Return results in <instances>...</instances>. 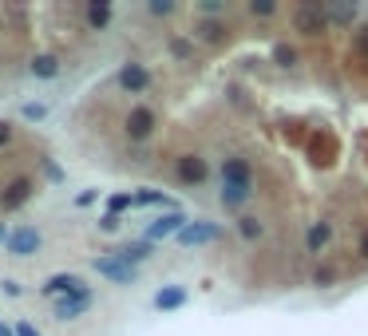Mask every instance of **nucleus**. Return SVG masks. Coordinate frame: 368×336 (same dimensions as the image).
I'll return each mask as SVG.
<instances>
[{
    "mask_svg": "<svg viewBox=\"0 0 368 336\" xmlns=\"http://www.w3.org/2000/svg\"><path fill=\"white\" fill-rule=\"evenodd\" d=\"M91 202H95V194H91V190H84V194H76V206H91Z\"/></svg>",
    "mask_w": 368,
    "mask_h": 336,
    "instance_id": "obj_31",
    "label": "nucleus"
},
{
    "mask_svg": "<svg viewBox=\"0 0 368 336\" xmlns=\"http://www.w3.org/2000/svg\"><path fill=\"white\" fill-rule=\"evenodd\" d=\"M333 238V225L329 222H317L313 230H309V238H305V250L309 253H317V250H325V242Z\"/></svg>",
    "mask_w": 368,
    "mask_h": 336,
    "instance_id": "obj_16",
    "label": "nucleus"
},
{
    "mask_svg": "<svg viewBox=\"0 0 368 336\" xmlns=\"http://www.w3.org/2000/svg\"><path fill=\"white\" fill-rule=\"evenodd\" d=\"M254 194V170H249V158H226L222 163V206L226 210H242L246 198Z\"/></svg>",
    "mask_w": 368,
    "mask_h": 336,
    "instance_id": "obj_1",
    "label": "nucleus"
},
{
    "mask_svg": "<svg viewBox=\"0 0 368 336\" xmlns=\"http://www.w3.org/2000/svg\"><path fill=\"white\" fill-rule=\"evenodd\" d=\"M127 135L135 138V143H143V138L154 135V115L146 111V107H135V111L127 115Z\"/></svg>",
    "mask_w": 368,
    "mask_h": 336,
    "instance_id": "obj_9",
    "label": "nucleus"
},
{
    "mask_svg": "<svg viewBox=\"0 0 368 336\" xmlns=\"http://www.w3.org/2000/svg\"><path fill=\"white\" fill-rule=\"evenodd\" d=\"M0 293H4V297H20L24 289H20V285L12 281V277H4V281H0Z\"/></svg>",
    "mask_w": 368,
    "mask_h": 336,
    "instance_id": "obj_26",
    "label": "nucleus"
},
{
    "mask_svg": "<svg viewBox=\"0 0 368 336\" xmlns=\"http://www.w3.org/2000/svg\"><path fill=\"white\" fill-rule=\"evenodd\" d=\"M151 12H154V16H166V12H171V4H166V0H154Z\"/></svg>",
    "mask_w": 368,
    "mask_h": 336,
    "instance_id": "obj_30",
    "label": "nucleus"
},
{
    "mask_svg": "<svg viewBox=\"0 0 368 336\" xmlns=\"http://www.w3.org/2000/svg\"><path fill=\"white\" fill-rule=\"evenodd\" d=\"M28 198H32V182H28V178H16V182H9V190L0 194V202H4V206H9V210L24 206Z\"/></svg>",
    "mask_w": 368,
    "mask_h": 336,
    "instance_id": "obj_12",
    "label": "nucleus"
},
{
    "mask_svg": "<svg viewBox=\"0 0 368 336\" xmlns=\"http://www.w3.org/2000/svg\"><path fill=\"white\" fill-rule=\"evenodd\" d=\"M12 336H40V328L28 325V320H16V325H12Z\"/></svg>",
    "mask_w": 368,
    "mask_h": 336,
    "instance_id": "obj_24",
    "label": "nucleus"
},
{
    "mask_svg": "<svg viewBox=\"0 0 368 336\" xmlns=\"http://www.w3.org/2000/svg\"><path fill=\"white\" fill-rule=\"evenodd\" d=\"M151 253H154V245L146 242V238H139V242L123 245V250L115 253V258H119V261H127V265H135V269H139V261H146V258H151Z\"/></svg>",
    "mask_w": 368,
    "mask_h": 336,
    "instance_id": "obj_13",
    "label": "nucleus"
},
{
    "mask_svg": "<svg viewBox=\"0 0 368 336\" xmlns=\"http://www.w3.org/2000/svg\"><path fill=\"white\" fill-rule=\"evenodd\" d=\"M249 12H254V16H274L277 0H254V4H249Z\"/></svg>",
    "mask_w": 368,
    "mask_h": 336,
    "instance_id": "obj_22",
    "label": "nucleus"
},
{
    "mask_svg": "<svg viewBox=\"0 0 368 336\" xmlns=\"http://www.w3.org/2000/svg\"><path fill=\"white\" fill-rule=\"evenodd\" d=\"M119 87H123V91H131V95H139V91H146V87H151V76H146L143 63H123Z\"/></svg>",
    "mask_w": 368,
    "mask_h": 336,
    "instance_id": "obj_8",
    "label": "nucleus"
},
{
    "mask_svg": "<svg viewBox=\"0 0 368 336\" xmlns=\"http://www.w3.org/2000/svg\"><path fill=\"white\" fill-rule=\"evenodd\" d=\"M325 12L317 9V4H301L297 9V16H293V24L301 28V32H321V28H325Z\"/></svg>",
    "mask_w": 368,
    "mask_h": 336,
    "instance_id": "obj_11",
    "label": "nucleus"
},
{
    "mask_svg": "<svg viewBox=\"0 0 368 336\" xmlns=\"http://www.w3.org/2000/svg\"><path fill=\"white\" fill-rule=\"evenodd\" d=\"M4 245H9L12 258H32V253L44 245V238H40V230H36V225H20V230L9 233V242H4Z\"/></svg>",
    "mask_w": 368,
    "mask_h": 336,
    "instance_id": "obj_5",
    "label": "nucleus"
},
{
    "mask_svg": "<svg viewBox=\"0 0 368 336\" xmlns=\"http://www.w3.org/2000/svg\"><path fill=\"white\" fill-rule=\"evenodd\" d=\"M174 174H179V182H187V186H202V182L210 178V166L198 155H182L179 163H174Z\"/></svg>",
    "mask_w": 368,
    "mask_h": 336,
    "instance_id": "obj_6",
    "label": "nucleus"
},
{
    "mask_svg": "<svg viewBox=\"0 0 368 336\" xmlns=\"http://www.w3.org/2000/svg\"><path fill=\"white\" fill-rule=\"evenodd\" d=\"M360 258L368 261V233H364V238H360Z\"/></svg>",
    "mask_w": 368,
    "mask_h": 336,
    "instance_id": "obj_34",
    "label": "nucleus"
},
{
    "mask_svg": "<svg viewBox=\"0 0 368 336\" xmlns=\"http://www.w3.org/2000/svg\"><path fill=\"white\" fill-rule=\"evenodd\" d=\"M9 135H12V131H9V123H0V147L9 143Z\"/></svg>",
    "mask_w": 368,
    "mask_h": 336,
    "instance_id": "obj_33",
    "label": "nucleus"
},
{
    "mask_svg": "<svg viewBox=\"0 0 368 336\" xmlns=\"http://www.w3.org/2000/svg\"><path fill=\"white\" fill-rule=\"evenodd\" d=\"M325 16H329V20H337V24H349V20H352V16H357V12H352V9H349V4H341V9H337V4H333V9H329V12H325Z\"/></svg>",
    "mask_w": 368,
    "mask_h": 336,
    "instance_id": "obj_23",
    "label": "nucleus"
},
{
    "mask_svg": "<svg viewBox=\"0 0 368 336\" xmlns=\"http://www.w3.org/2000/svg\"><path fill=\"white\" fill-rule=\"evenodd\" d=\"M238 230H242V238H249V242H257V238H262V222H257V218H242Z\"/></svg>",
    "mask_w": 368,
    "mask_h": 336,
    "instance_id": "obj_20",
    "label": "nucleus"
},
{
    "mask_svg": "<svg viewBox=\"0 0 368 336\" xmlns=\"http://www.w3.org/2000/svg\"><path fill=\"white\" fill-rule=\"evenodd\" d=\"M87 285L84 277L76 273H51L48 281H44V297H51V301H64V297H84Z\"/></svg>",
    "mask_w": 368,
    "mask_h": 336,
    "instance_id": "obj_2",
    "label": "nucleus"
},
{
    "mask_svg": "<svg viewBox=\"0 0 368 336\" xmlns=\"http://www.w3.org/2000/svg\"><path fill=\"white\" fill-rule=\"evenodd\" d=\"M32 76L36 79H56V76H60V60H56V56H36V60H32Z\"/></svg>",
    "mask_w": 368,
    "mask_h": 336,
    "instance_id": "obj_17",
    "label": "nucleus"
},
{
    "mask_svg": "<svg viewBox=\"0 0 368 336\" xmlns=\"http://www.w3.org/2000/svg\"><path fill=\"white\" fill-rule=\"evenodd\" d=\"M24 115H28V119H44V107H40V103H28Z\"/></svg>",
    "mask_w": 368,
    "mask_h": 336,
    "instance_id": "obj_29",
    "label": "nucleus"
},
{
    "mask_svg": "<svg viewBox=\"0 0 368 336\" xmlns=\"http://www.w3.org/2000/svg\"><path fill=\"white\" fill-rule=\"evenodd\" d=\"M0 336H12V328H9V325H4V320H0Z\"/></svg>",
    "mask_w": 368,
    "mask_h": 336,
    "instance_id": "obj_35",
    "label": "nucleus"
},
{
    "mask_svg": "<svg viewBox=\"0 0 368 336\" xmlns=\"http://www.w3.org/2000/svg\"><path fill=\"white\" fill-rule=\"evenodd\" d=\"M187 230V214H182V210H174V214H163V218H154L151 225H146V242H163V238H179V233Z\"/></svg>",
    "mask_w": 368,
    "mask_h": 336,
    "instance_id": "obj_3",
    "label": "nucleus"
},
{
    "mask_svg": "<svg viewBox=\"0 0 368 336\" xmlns=\"http://www.w3.org/2000/svg\"><path fill=\"white\" fill-rule=\"evenodd\" d=\"M87 24H91V28H107V24H111V4H103V0H99V4H91V9H87Z\"/></svg>",
    "mask_w": 368,
    "mask_h": 336,
    "instance_id": "obj_18",
    "label": "nucleus"
},
{
    "mask_svg": "<svg viewBox=\"0 0 368 336\" xmlns=\"http://www.w3.org/2000/svg\"><path fill=\"white\" fill-rule=\"evenodd\" d=\"M44 174H48L51 182H64V170H60V166H56V163H51V158H48V163H44Z\"/></svg>",
    "mask_w": 368,
    "mask_h": 336,
    "instance_id": "obj_27",
    "label": "nucleus"
},
{
    "mask_svg": "<svg viewBox=\"0 0 368 336\" xmlns=\"http://www.w3.org/2000/svg\"><path fill=\"white\" fill-rule=\"evenodd\" d=\"M198 36H202V40H222V24H202Z\"/></svg>",
    "mask_w": 368,
    "mask_h": 336,
    "instance_id": "obj_25",
    "label": "nucleus"
},
{
    "mask_svg": "<svg viewBox=\"0 0 368 336\" xmlns=\"http://www.w3.org/2000/svg\"><path fill=\"white\" fill-rule=\"evenodd\" d=\"M91 265L99 277H107V281H115V285H135L139 281V269L127 265V261H119V258H95Z\"/></svg>",
    "mask_w": 368,
    "mask_h": 336,
    "instance_id": "obj_4",
    "label": "nucleus"
},
{
    "mask_svg": "<svg viewBox=\"0 0 368 336\" xmlns=\"http://www.w3.org/2000/svg\"><path fill=\"white\" fill-rule=\"evenodd\" d=\"M333 281V269H317V285H329Z\"/></svg>",
    "mask_w": 368,
    "mask_h": 336,
    "instance_id": "obj_32",
    "label": "nucleus"
},
{
    "mask_svg": "<svg viewBox=\"0 0 368 336\" xmlns=\"http://www.w3.org/2000/svg\"><path fill=\"white\" fill-rule=\"evenodd\" d=\"M119 225H123L119 218H111V214H107V218H103V222H99V230H103V233H115V230H119Z\"/></svg>",
    "mask_w": 368,
    "mask_h": 336,
    "instance_id": "obj_28",
    "label": "nucleus"
},
{
    "mask_svg": "<svg viewBox=\"0 0 368 336\" xmlns=\"http://www.w3.org/2000/svg\"><path fill=\"white\" fill-rule=\"evenodd\" d=\"M182 305H187V293H182L179 285H166V289H159V293H154V309H182Z\"/></svg>",
    "mask_w": 368,
    "mask_h": 336,
    "instance_id": "obj_14",
    "label": "nucleus"
},
{
    "mask_svg": "<svg viewBox=\"0 0 368 336\" xmlns=\"http://www.w3.org/2000/svg\"><path fill=\"white\" fill-rule=\"evenodd\" d=\"M135 206V194H115V198H107V214L111 218H119L123 210H131Z\"/></svg>",
    "mask_w": 368,
    "mask_h": 336,
    "instance_id": "obj_19",
    "label": "nucleus"
},
{
    "mask_svg": "<svg viewBox=\"0 0 368 336\" xmlns=\"http://www.w3.org/2000/svg\"><path fill=\"white\" fill-rule=\"evenodd\" d=\"M135 206H166V214L171 210H179L171 198H166L163 190H135Z\"/></svg>",
    "mask_w": 368,
    "mask_h": 336,
    "instance_id": "obj_15",
    "label": "nucleus"
},
{
    "mask_svg": "<svg viewBox=\"0 0 368 336\" xmlns=\"http://www.w3.org/2000/svg\"><path fill=\"white\" fill-rule=\"evenodd\" d=\"M274 60L282 63V68H293V63H297V52H293L289 44H277V48H274Z\"/></svg>",
    "mask_w": 368,
    "mask_h": 336,
    "instance_id": "obj_21",
    "label": "nucleus"
},
{
    "mask_svg": "<svg viewBox=\"0 0 368 336\" xmlns=\"http://www.w3.org/2000/svg\"><path fill=\"white\" fill-rule=\"evenodd\" d=\"M222 225L218 222H187V230L179 233V245H202V242H218Z\"/></svg>",
    "mask_w": 368,
    "mask_h": 336,
    "instance_id": "obj_7",
    "label": "nucleus"
},
{
    "mask_svg": "<svg viewBox=\"0 0 368 336\" xmlns=\"http://www.w3.org/2000/svg\"><path fill=\"white\" fill-rule=\"evenodd\" d=\"M87 309H91V293H84V297H64V301L51 305L56 320H76V317H84Z\"/></svg>",
    "mask_w": 368,
    "mask_h": 336,
    "instance_id": "obj_10",
    "label": "nucleus"
}]
</instances>
